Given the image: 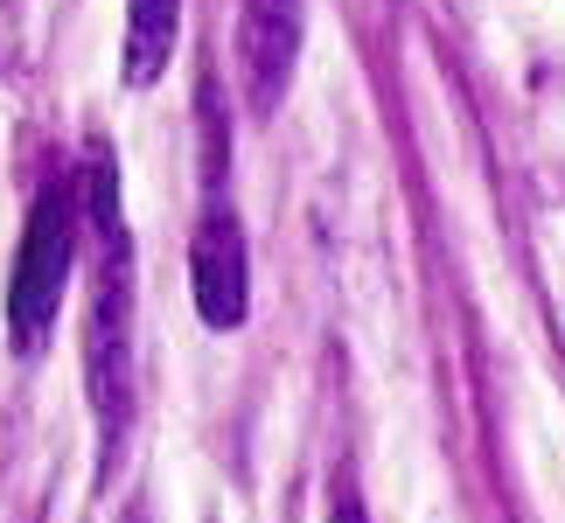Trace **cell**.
<instances>
[{
  "instance_id": "cell-1",
  "label": "cell",
  "mask_w": 565,
  "mask_h": 523,
  "mask_svg": "<svg viewBox=\"0 0 565 523\" xmlns=\"http://www.w3.org/2000/svg\"><path fill=\"white\" fill-rule=\"evenodd\" d=\"M84 391L105 453H119L134 426V321H140V287H134V231L119 210V154L92 140L84 154Z\"/></svg>"
},
{
  "instance_id": "cell-2",
  "label": "cell",
  "mask_w": 565,
  "mask_h": 523,
  "mask_svg": "<svg viewBox=\"0 0 565 523\" xmlns=\"http://www.w3.org/2000/svg\"><path fill=\"white\" fill-rule=\"evenodd\" d=\"M84 258V174L71 161H56L29 195V216H21V245L8 266V293H0V314H8V349L21 363H35L56 335V314L71 300Z\"/></svg>"
},
{
  "instance_id": "cell-3",
  "label": "cell",
  "mask_w": 565,
  "mask_h": 523,
  "mask_svg": "<svg viewBox=\"0 0 565 523\" xmlns=\"http://www.w3.org/2000/svg\"><path fill=\"white\" fill-rule=\"evenodd\" d=\"M189 293H195V314H203V329H216V335L245 329V314H252V258H245V231H237V203H231L224 168H210L203 210H195V237H189Z\"/></svg>"
},
{
  "instance_id": "cell-4",
  "label": "cell",
  "mask_w": 565,
  "mask_h": 523,
  "mask_svg": "<svg viewBox=\"0 0 565 523\" xmlns=\"http://www.w3.org/2000/svg\"><path fill=\"white\" fill-rule=\"evenodd\" d=\"M300 29H308L300 0H245V14H237V71H245V98L258 119L279 113V98H287Z\"/></svg>"
},
{
  "instance_id": "cell-5",
  "label": "cell",
  "mask_w": 565,
  "mask_h": 523,
  "mask_svg": "<svg viewBox=\"0 0 565 523\" xmlns=\"http://www.w3.org/2000/svg\"><path fill=\"white\" fill-rule=\"evenodd\" d=\"M175 35H182V0H126V84L134 92L161 84Z\"/></svg>"
},
{
  "instance_id": "cell-6",
  "label": "cell",
  "mask_w": 565,
  "mask_h": 523,
  "mask_svg": "<svg viewBox=\"0 0 565 523\" xmlns=\"http://www.w3.org/2000/svg\"><path fill=\"white\" fill-rule=\"evenodd\" d=\"M329 523H371V510H363L350 474H335V489H329Z\"/></svg>"
}]
</instances>
